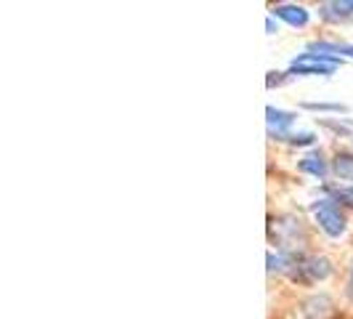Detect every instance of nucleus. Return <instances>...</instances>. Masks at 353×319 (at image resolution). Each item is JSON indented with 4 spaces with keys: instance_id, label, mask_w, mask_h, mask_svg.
Listing matches in <instances>:
<instances>
[{
    "instance_id": "1a4fd4ad",
    "label": "nucleus",
    "mask_w": 353,
    "mask_h": 319,
    "mask_svg": "<svg viewBox=\"0 0 353 319\" xmlns=\"http://www.w3.org/2000/svg\"><path fill=\"white\" fill-rule=\"evenodd\" d=\"M319 17L324 21H345L353 17V0H332L319 6Z\"/></svg>"
},
{
    "instance_id": "ddd939ff",
    "label": "nucleus",
    "mask_w": 353,
    "mask_h": 319,
    "mask_svg": "<svg viewBox=\"0 0 353 319\" xmlns=\"http://www.w3.org/2000/svg\"><path fill=\"white\" fill-rule=\"evenodd\" d=\"M327 192L332 195L337 205L353 208V184H343V186H327Z\"/></svg>"
},
{
    "instance_id": "dca6fc26",
    "label": "nucleus",
    "mask_w": 353,
    "mask_h": 319,
    "mask_svg": "<svg viewBox=\"0 0 353 319\" xmlns=\"http://www.w3.org/2000/svg\"><path fill=\"white\" fill-rule=\"evenodd\" d=\"M265 30H268V35H276V24H274V17L265 19Z\"/></svg>"
},
{
    "instance_id": "f8f14e48",
    "label": "nucleus",
    "mask_w": 353,
    "mask_h": 319,
    "mask_svg": "<svg viewBox=\"0 0 353 319\" xmlns=\"http://www.w3.org/2000/svg\"><path fill=\"white\" fill-rule=\"evenodd\" d=\"M316 133L314 130H301V133H287V136H282V139H276L279 144H290V146H311V144H316Z\"/></svg>"
},
{
    "instance_id": "4468645a",
    "label": "nucleus",
    "mask_w": 353,
    "mask_h": 319,
    "mask_svg": "<svg viewBox=\"0 0 353 319\" xmlns=\"http://www.w3.org/2000/svg\"><path fill=\"white\" fill-rule=\"evenodd\" d=\"M303 109H311V112H332V115L348 112V106L337 104V102H303Z\"/></svg>"
},
{
    "instance_id": "9d476101",
    "label": "nucleus",
    "mask_w": 353,
    "mask_h": 319,
    "mask_svg": "<svg viewBox=\"0 0 353 319\" xmlns=\"http://www.w3.org/2000/svg\"><path fill=\"white\" fill-rule=\"evenodd\" d=\"M303 314L311 319H324L332 314V301L327 296H314L303 303Z\"/></svg>"
},
{
    "instance_id": "f257e3e1",
    "label": "nucleus",
    "mask_w": 353,
    "mask_h": 319,
    "mask_svg": "<svg viewBox=\"0 0 353 319\" xmlns=\"http://www.w3.org/2000/svg\"><path fill=\"white\" fill-rule=\"evenodd\" d=\"M308 211H311V215H314V221H316L319 229L324 231L327 237H332V240L343 237V234H345V229H348L345 213H343V208L337 205L332 197L314 200V202L308 205Z\"/></svg>"
},
{
    "instance_id": "20e7f679",
    "label": "nucleus",
    "mask_w": 353,
    "mask_h": 319,
    "mask_svg": "<svg viewBox=\"0 0 353 319\" xmlns=\"http://www.w3.org/2000/svg\"><path fill=\"white\" fill-rule=\"evenodd\" d=\"M330 277H332V264L324 255H301L295 269H292V274H290V280H295L301 284L324 282Z\"/></svg>"
},
{
    "instance_id": "2eb2a0df",
    "label": "nucleus",
    "mask_w": 353,
    "mask_h": 319,
    "mask_svg": "<svg viewBox=\"0 0 353 319\" xmlns=\"http://www.w3.org/2000/svg\"><path fill=\"white\" fill-rule=\"evenodd\" d=\"M284 75H287V72H268V80H265V83H268V88H274V86H282L284 80H287Z\"/></svg>"
},
{
    "instance_id": "9b49d317",
    "label": "nucleus",
    "mask_w": 353,
    "mask_h": 319,
    "mask_svg": "<svg viewBox=\"0 0 353 319\" xmlns=\"http://www.w3.org/2000/svg\"><path fill=\"white\" fill-rule=\"evenodd\" d=\"M332 173L340 181H351L353 184V155L351 152H337L332 160Z\"/></svg>"
},
{
    "instance_id": "423d86ee",
    "label": "nucleus",
    "mask_w": 353,
    "mask_h": 319,
    "mask_svg": "<svg viewBox=\"0 0 353 319\" xmlns=\"http://www.w3.org/2000/svg\"><path fill=\"white\" fill-rule=\"evenodd\" d=\"M271 17L282 19L284 24H290V27H305V24L311 21L308 8L295 6V3H279V6H274V8H271Z\"/></svg>"
},
{
    "instance_id": "39448f33",
    "label": "nucleus",
    "mask_w": 353,
    "mask_h": 319,
    "mask_svg": "<svg viewBox=\"0 0 353 319\" xmlns=\"http://www.w3.org/2000/svg\"><path fill=\"white\" fill-rule=\"evenodd\" d=\"M298 120L295 112L290 109H279V106H265V125H268V136L276 142L287 133H292V125Z\"/></svg>"
},
{
    "instance_id": "6e6552de",
    "label": "nucleus",
    "mask_w": 353,
    "mask_h": 319,
    "mask_svg": "<svg viewBox=\"0 0 353 319\" xmlns=\"http://www.w3.org/2000/svg\"><path fill=\"white\" fill-rule=\"evenodd\" d=\"M305 53H321V56H335V59H353V43H335V40H316L308 43Z\"/></svg>"
},
{
    "instance_id": "f03ea898",
    "label": "nucleus",
    "mask_w": 353,
    "mask_h": 319,
    "mask_svg": "<svg viewBox=\"0 0 353 319\" xmlns=\"http://www.w3.org/2000/svg\"><path fill=\"white\" fill-rule=\"evenodd\" d=\"M343 67V59L335 56H321V53H301L290 61V75L303 77H330L335 70Z\"/></svg>"
},
{
    "instance_id": "f3484780",
    "label": "nucleus",
    "mask_w": 353,
    "mask_h": 319,
    "mask_svg": "<svg viewBox=\"0 0 353 319\" xmlns=\"http://www.w3.org/2000/svg\"><path fill=\"white\" fill-rule=\"evenodd\" d=\"M348 296H351L353 301V261H351V274H348Z\"/></svg>"
},
{
    "instance_id": "0eeeda50",
    "label": "nucleus",
    "mask_w": 353,
    "mask_h": 319,
    "mask_svg": "<svg viewBox=\"0 0 353 319\" xmlns=\"http://www.w3.org/2000/svg\"><path fill=\"white\" fill-rule=\"evenodd\" d=\"M298 171L305 173V176H314L319 181H324V178L330 176V171H332V165L324 160L321 152H308V155H303L298 160Z\"/></svg>"
},
{
    "instance_id": "7ed1b4c3",
    "label": "nucleus",
    "mask_w": 353,
    "mask_h": 319,
    "mask_svg": "<svg viewBox=\"0 0 353 319\" xmlns=\"http://www.w3.org/2000/svg\"><path fill=\"white\" fill-rule=\"evenodd\" d=\"M271 237H276V250L279 253H301L298 240L303 237V226L298 218L292 215H279V218H271Z\"/></svg>"
}]
</instances>
